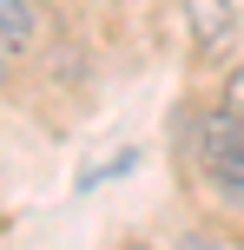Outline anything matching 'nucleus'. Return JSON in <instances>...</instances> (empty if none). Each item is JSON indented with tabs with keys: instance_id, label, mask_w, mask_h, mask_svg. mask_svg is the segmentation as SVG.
I'll use <instances>...</instances> for the list:
<instances>
[{
	"instance_id": "f257e3e1",
	"label": "nucleus",
	"mask_w": 244,
	"mask_h": 250,
	"mask_svg": "<svg viewBox=\"0 0 244 250\" xmlns=\"http://www.w3.org/2000/svg\"><path fill=\"white\" fill-rule=\"evenodd\" d=\"M178 13H185V26H192L198 60H224V53H231V40H238V7L231 0H178Z\"/></svg>"
},
{
	"instance_id": "f03ea898",
	"label": "nucleus",
	"mask_w": 244,
	"mask_h": 250,
	"mask_svg": "<svg viewBox=\"0 0 244 250\" xmlns=\"http://www.w3.org/2000/svg\"><path fill=\"white\" fill-rule=\"evenodd\" d=\"M40 40H46V7L40 0H0V46H7V60L40 53Z\"/></svg>"
},
{
	"instance_id": "7ed1b4c3",
	"label": "nucleus",
	"mask_w": 244,
	"mask_h": 250,
	"mask_svg": "<svg viewBox=\"0 0 244 250\" xmlns=\"http://www.w3.org/2000/svg\"><path fill=\"white\" fill-rule=\"evenodd\" d=\"M198 171L211 178V191H218L224 204H244V145H238V151H224V158H205Z\"/></svg>"
},
{
	"instance_id": "20e7f679",
	"label": "nucleus",
	"mask_w": 244,
	"mask_h": 250,
	"mask_svg": "<svg viewBox=\"0 0 244 250\" xmlns=\"http://www.w3.org/2000/svg\"><path fill=\"white\" fill-rule=\"evenodd\" d=\"M218 105L231 119H244V66H231V73H224V92H218Z\"/></svg>"
},
{
	"instance_id": "39448f33",
	"label": "nucleus",
	"mask_w": 244,
	"mask_h": 250,
	"mask_svg": "<svg viewBox=\"0 0 244 250\" xmlns=\"http://www.w3.org/2000/svg\"><path fill=\"white\" fill-rule=\"evenodd\" d=\"M0 86H7V46H0Z\"/></svg>"
}]
</instances>
